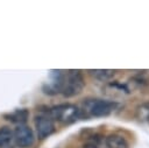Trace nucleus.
<instances>
[{
  "mask_svg": "<svg viewBox=\"0 0 149 148\" xmlns=\"http://www.w3.org/2000/svg\"><path fill=\"white\" fill-rule=\"evenodd\" d=\"M14 132L15 145L20 148H29L35 142V135L33 129L27 125H17Z\"/></svg>",
  "mask_w": 149,
  "mask_h": 148,
  "instance_id": "obj_5",
  "label": "nucleus"
},
{
  "mask_svg": "<svg viewBox=\"0 0 149 148\" xmlns=\"http://www.w3.org/2000/svg\"><path fill=\"white\" fill-rule=\"evenodd\" d=\"M102 141H104V136L101 134L95 133L86 139L85 143L83 145V148H100Z\"/></svg>",
  "mask_w": 149,
  "mask_h": 148,
  "instance_id": "obj_10",
  "label": "nucleus"
},
{
  "mask_svg": "<svg viewBox=\"0 0 149 148\" xmlns=\"http://www.w3.org/2000/svg\"><path fill=\"white\" fill-rule=\"evenodd\" d=\"M85 86V79L80 70H68L64 71L63 77V85L61 93L66 97L71 98L74 96H78Z\"/></svg>",
  "mask_w": 149,
  "mask_h": 148,
  "instance_id": "obj_2",
  "label": "nucleus"
},
{
  "mask_svg": "<svg viewBox=\"0 0 149 148\" xmlns=\"http://www.w3.org/2000/svg\"><path fill=\"white\" fill-rule=\"evenodd\" d=\"M88 73L94 77L95 79L98 80H101V82H106V80H109L114 77L115 75V70H111V69H91L88 70Z\"/></svg>",
  "mask_w": 149,
  "mask_h": 148,
  "instance_id": "obj_9",
  "label": "nucleus"
},
{
  "mask_svg": "<svg viewBox=\"0 0 149 148\" xmlns=\"http://www.w3.org/2000/svg\"><path fill=\"white\" fill-rule=\"evenodd\" d=\"M3 118L10 122L17 124V125H24V122L28 120L29 118V111L27 108H20V110H15L12 113L5 114Z\"/></svg>",
  "mask_w": 149,
  "mask_h": 148,
  "instance_id": "obj_8",
  "label": "nucleus"
},
{
  "mask_svg": "<svg viewBox=\"0 0 149 148\" xmlns=\"http://www.w3.org/2000/svg\"><path fill=\"white\" fill-rule=\"evenodd\" d=\"M14 145V132L10 129V127H0V148H13Z\"/></svg>",
  "mask_w": 149,
  "mask_h": 148,
  "instance_id": "obj_7",
  "label": "nucleus"
},
{
  "mask_svg": "<svg viewBox=\"0 0 149 148\" xmlns=\"http://www.w3.org/2000/svg\"><path fill=\"white\" fill-rule=\"evenodd\" d=\"M47 113L52 120H57L62 124H71L80 115V110L73 104H59L48 108Z\"/></svg>",
  "mask_w": 149,
  "mask_h": 148,
  "instance_id": "obj_3",
  "label": "nucleus"
},
{
  "mask_svg": "<svg viewBox=\"0 0 149 148\" xmlns=\"http://www.w3.org/2000/svg\"><path fill=\"white\" fill-rule=\"evenodd\" d=\"M35 128H36V134L40 140L47 139L55 132V124L54 120L49 117L48 113H41L37 114L34 119Z\"/></svg>",
  "mask_w": 149,
  "mask_h": 148,
  "instance_id": "obj_4",
  "label": "nucleus"
},
{
  "mask_svg": "<svg viewBox=\"0 0 149 148\" xmlns=\"http://www.w3.org/2000/svg\"><path fill=\"white\" fill-rule=\"evenodd\" d=\"M119 104L113 100H106V99H97V98H88L83 101V111L86 117H94V118H101L109 115Z\"/></svg>",
  "mask_w": 149,
  "mask_h": 148,
  "instance_id": "obj_1",
  "label": "nucleus"
},
{
  "mask_svg": "<svg viewBox=\"0 0 149 148\" xmlns=\"http://www.w3.org/2000/svg\"><path fill=\"white\" fill-rule=\"evenodd\" d=\"M136 118L140 121L149 122V101H146L136 107Z\"/></svg>",
  "mask_w": 149,
  "mask_h": 148,
  "instance_id": "obj_11",
  "label": "nucleus"
},
{
  "mask_svg": "<svg viewBox=\"0 0 149 148\" xmlns=\"http://www.w3.org/2000/svg\"><path fill=\"white\" fill-rule=\"evenodd\" d=\"M105 145L107 148H129V143L125 136L118 133H111L105 138Z\"/></svg>",
  "mask_w": 149,
  "mask_h": 148,
  "instance_id": "obj_6",
  "label": "nucleus"
}]
</instances>
